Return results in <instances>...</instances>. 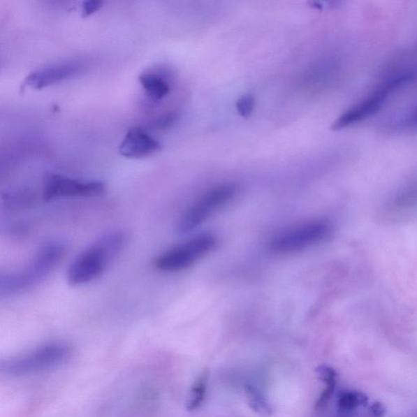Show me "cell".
I'll use <instances>...</instances> for the list:
<instances>
[{
	"mask_svg": "<svg viewBox=\"0 0 417 417\" xmlns=\"http://www.w3.org/2000/svg\"><path fill=\"white\" fill-rule=\"evenodd\" d=\"M161 145L140 126L131 127L126 132L119 147L121 155L127 159H144L154 154Z\"/></svg>",
	"mask_w": 417,
	"mask_h": 417,
	"instance_id": "10",
	"label": "cell"
},
{
	"mask_svg": "<svg viewBox=\"0 0 417 417\" xmlns=\"http://www.w3.org/2000/svg\"><path fill=\"white\" fill-rule=\"evenodd\" d=\"M66 248L60 242H49L38 248L26 267L0 279L1 296H11L28 291L45 279L60 263Z\"/></svg>",
	"mask_w": 417,
	"mask_h": 417,
	"instance_id": "2",
	"label": "cell"
},
{
	"mask_svg": "<svg viewBox=\"0 0 417 417\" xmlns=\"http://www.w3.org/2000/svg\"><path fill=\"white\" fill-rule=\"evenodd\" d=\"M217 239L213 235L203 234L166 250L155 260V267L161 272L181 271L192 266L200 258L213 250Z\"/></svg>",
	"mask_w": 417,
	"mask_h": 417,
	"instance_id": "4",
	"label": "cell"
},
{
	"mask_svg": "<svg viewBox=\"0 0 417 417\" xmlns=\"http://www.w3.org/2000/svg\"><path fill=\"white\" fill-rule=\"evenodd\" d=\"M209 379L210 371L208 369H204L191 387L188 400L186 401L187 410L194 411L203 404L205 394H207Z\"/></svg>",
	"mask_w": 417,
	"mask_h": 417,
	"instance_id": "13",
	"label": "cell"
},
{
	"mask_svg": "<svg viewBox=\"0 0 417 417\" xmlns=\"http://www.w3.org/2000/svg\"><path fill=\"white\" fill-rule=\"evenodd\" d=\"M235 192L237 188L233 184H222L209 190L181 216L178 224L180 233H189L203 224L214 211L228 203Z\"/></svg>",
	"mask_w": 417,
	"mask_h": 417,
	"instance_id": "6",
	"label": "cell"
},
{
	"mask_svg": "<svg viewBox=\"0 0 417 417\" xmlns=\"http://www.w3.org/2000/svg\"><path fill=\"white\" fill-rule=\"evenodd\" d=\"M399 86L398 82L393 80L387 81L384 85L380 87L379 90L372 93L365 101L352 107L351 109L338 117V119L332 125V129L341 130L346 129V127L356 124L357 122L374 115L383 105L391 91H394Z\"/></svg>",
	"mask_w": 417,
	"mask_h": 417,
	"instance_id": "8",
	"label": "cell"
},
{
	"mask_svg": "<svg viewBox=\"0 0 417 417\" xmlns=\"http://www.w3.org/2000/svg\"><path fill=\"white\" fill-rule=\"evenodd\" d=\"M82 68L83 64L77 61L54 64L29 73L24 80L23 86L33 89H43L75 77L82 72Z\"/></svg>",
	"mask_w": 417,
	"mask_h": 417,
	"instance_id": "9",
	"label": "cell"
},
{
	"mask_svg": "<svg viewBox=\"0 0 417 417\" xmlns=\"http://www.w3.org/2000/svg\"><path fill=\"white\" fill-rule=\"evenodd\" d=\"M369 404L367 396L360 391H344L338 396L337 409L341 413H348L360 406Z\"/></svg>",
	"mask_w": 417,
	"mask_h": 417,
	"instance_id": "15",
	"label": "cell"
},
{
	"mask_svg": "<svg viewBox=\"0 0 417 417\" xmlns=\"http://www.w3.org/2000/svg\"><path fill=\"white\" fill-rule=\"evenodd\" d=\"M71 347L66 343H47L27 354L1 363V372L9 376L38 374L58 367L70 357Z\"/></svg>",
	"mask_w": 417,
	"mask_h": 417,
	"instance_id": "3",
	"label": "cell"
},
{
	"mask_svg": "<svg viewBox=\"0 0 417 417\" xmlns=\"http://www.w3.org/2000/svg\"><path fill=\"white\" fill-rule=\"evenodd\" d=\"M104 2L101 1H87L83 3L82 6V16L85 17L91 16L92 14L95 13L99 10Z\"/></svg>",
	"mask_w": 417,
	"mask_h": 417,
	"instance_id": "17",
	"label": "cell"
},
{
	"mask_svg": "<svg viewBox=\"0 0 417 417\" xmlns=\"http://www.w3.org/2000/svg\"><path fill=\"white\" fill-rule=\"evenodd\" d=\"M316 371L319 379L325 384V390H323L315 404V409L319 411L325 408L328 401L332 398L333 393H335L337 374L333 367L325 365L319 366Z\"/></svg>",
	"mask_w": 417,
	"mask_h": 417,
	"instance_id": "12",
	"label": "cell"
},
{
	"mask_svg": "<svg viewBox=\"0 0 417 417\" xmlns=\"http://www.w3.org/2000/svg\"><path fill=\"white\" fill-rule=\"evenodd\" d=\"M330 230V224L325 220L304 223L277 235L270 242V249L277 254L295 252L321 242Z\"/></svg>",
	"mask_w": 417,
	"mask_h": 417,
	"instance_id": "5",
	"label": "cell"
},
{
	"mask_svg": "<svg viewBox=\"0 0 417 417\" xmlns=\"http://www.w3.org/2000/svg\"><path fill=\"white\" fill-rule=\"evenodd\" d=\"M250 409L260 416L269 417L273 414V409L265 397L251 385L244 387Z\"/></svg>",
	"mask_w": 417,
	"mask_h": 417,
	"instance_id": "14",
	"label": "cell"
},
{
	"mask_svg": "<svg viewBox=\"0 0 417 417\" xmlns=\"http://www.w3.org/2000/svg\"><path fill=\"white\" fill-rule=\"evenodd\" d=\"M255 107V99L253 95L247 94L239 98L235 108L238 114L243 117H247L252 114Z\"/></svg>",
	"mask_w": 417,
	"mask_h": 417,
	"instance_id": "16",
	"label": "cell"
},
{
	"mask_svg": "<svg viewBox=\"0 0 417 417\" xmlns=\"http://www.w3.org/2000/svg\"><path fill=\"white\" fill-rule=\"evenodd\" d=\"M370 411L372 415L376 417L383 416L386 414L385 406L381 403H374L370 407Z\"/></svg>",
	"mask_w": 417,
	"mask_h": 417,
	"instance_id": "18",
	"label": "cell"
},
{
	"mask_svg": "<svg viewBox=\"0 0 417 417\" xmlns=\"http://www.w3.org/2000/svg\"><path fill=\"white\" fill-rule=\"evenodd\" d=\"M100 181H80L61 175L51 174L44 180L43 197L45 200L71 197H96L105 193Z\"/></svg>",
	"mask_w": 417,
	"mask_h": 417,
	"instance_id": "7",
	"label": "cell"
},
{
	"mask_svg": "<svg viewBox=\"0 0 417 417\" xmlns=\"http://www.w3.org/2000/svg\"><path fill=\"white\" fill-rule=\"evenodd\" d=\"M126 242L125 233L119 231L103 235L73 259L68 268V282L71 286H82L94 281L119 255Z\"/></svg>",
	"mask_w": 417,
	"mask_h": 417,
	"instance_id": "1",
	"label": "cell"
},
{
	"mask_svg": "<svg viewBox=\"0 0 417 417\" xmlns=\"http://www.w3.org/2000/svg\"><path fill=\"white\" fill-rule=\"evenodd\" d=\"M139 81L145 94L153 102L163 101L170 92V83L168 78L159 72L142 73Z\"/></svg>",
	"mask_w": 417,
	"mask_h": 417,
	"instance_id": "11",
	"label": "cell"
}]
</instances>
